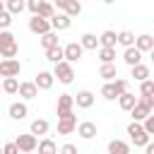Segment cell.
<instances>
[{
  "instance_id": "25",
  "label": "cell",
  "mask_w": 154,
  "mask_h": 154,
  "mask_svg": "<svg viewBox=\"0 0 154 154\" xmlns=\"http://www.w3.org/2000/svg\"><path fill=\"white\" fill-rule=\"evenodd\" d=\"M29 130H31L34 135H48V130H51V125H48V120H43V118H36V120H31V125H29Z\"/></svg>"
},
{
  "instance_id": "15",
  "label": "cell",
  "mask_w": 154,
  "mask_h": 154,
  "mask_svg": "<svg viewBox=\"0 0 154 154\" xmlns=\"http://www.w3.org/2000/svg\"><path fill=\"white\" fill-rule=\"evenodd\" d=\"M75 103H77V108H91L94 106V94L89 89H79L75 94Z\"/></svg>"
},
{
  "instance_id": "17",
  "label": "cell",
  "mask_w": 154,
  "mask_h": 154,
  "mask_svg": "<svg viewBox=\"0 0 154 154\" xmlns=\"http://www.w3.org/2000/svg\"><path fill=\"white\" fill-rule=\"evenodd\" d=\"M77 135H79L82 140H94V137H96V123H91V120L79 123V125H77Z\"/></svg>"
},
{
  "instance_id": "4",
  "label": "cell",
  "mask_w": 154,
  "mask_h": 154,
  "mask_svg": "<svg viewBox=\"0 0 154 154\" xmlns=\"http://www.w3.org/2000/svg\"><path fill=\"white\" fill-rule=\"evenodd\" d=\"M55 79L60 82V84H72L75 82V67H72V63L70 60H60V63H55Z\"/></svg>"
},
{
  "instance_id": "36",
  "label": "cell",
  "mask_w": 154,
  "mask_h": 154,
  "mask_svg": "<svg viewBox=\"0 0 154 154\" xmlns=\"http://www.w3.org/2000/svg\"><path fill=\"white\" fill-rule=\"evenodd\" d=\"M10 24H12V12L7 7H2L0 10V29H10Z\"/></svg>"
},
{
  "instance_id": "18",
  "label": "cell",
  "mask_w": 154,
  "mask_h": 154,
  "mask_svg": "<svg viewBox=\"0 0 154 154\" xmlns=\"http://www.w3.org/2000/svg\"><path fill=\"white\" fill-rule=\"evenodd\" d=\"M130 77H132L135 82H144V79H149V65H144V63L132 65V67H130Z\"/></svg>"
},
{
  "instance_id": "30",
  "label": "cell",
  "mask_w": 154,
  "mask_h": 154,
  "mask_svg": "<svg viewBox=\"0 0 154 154\" xmlns=\"http://www.w3.org/2000/svg\"><path fill=\"white\" fill-rule=\"evenodd\" d=\"M99 41H101V46H116V43H118V34L111 31V29H106V31H101Z\"/></svg>"
},
{
  "instance_id": "8",
  "label": "cell",
  "mask_w": 154,
  "mask_h": 154,
  "mask_svg": "<svg viewBox=\"0 0 154 154\" xmlns=\"http://www.w3.org/2000/svg\"><path fill=\"white\" fill-rule=\"evenodd\" d=\"M22 65L17 58H2L0 60V77H19Z\"/></svg>"
},
{
  "instance_id": "28",
  "label": "cell",
  "mask_w": 154,
  "mask_h": 154,
  "mask_svg": "<svg viewBox=\"0 0 154 154\" xmlns=\"http://www.w3.org/2000/svg\"><path fill=\"white\" fill-rule=\"evenodd\" d=\"M41 46H43V51H48V48H53V46H60V43H58V34H55V29H51L48 34L41 36Z\"/></svg>"
},
{
  "instance_id": "45",
  "label": "cell",
  "mask_w": 154,
  "mask_h": 154,
  "mask_svg": "<svg viewBox=\"0 0 154 154\" xmlns=\"http://www.w3.org/2000/svg\"><path fill=\"white\" fill-rule=\"evenodd\" d=\"M101 2H106V5H113V2H116V0H101Z\"/></svg>"
},
{
  "instance_id": "33",
  "label": "cell",
  "mask_w": 154,
  "mask_h": 154,
  "mask_svg": "<svg viewBox=\"0 0 154 154\" xmlns=\"http://www.w3.org/2000/svg\"><path fill=\"white\" fill-rule=\"evenodd\" d=\"M19 53V43H10V46H0V55L2 58H14Z\"/></svg>"
},
{
  "instance_id": "19",
  "label": "cell",
  "mask_w": 154,
  "mask_h": 154,
  "mask_svg": "<svg viewBox=\"0 0 154 154\" xmlns=\"http://www.w3.org/2000/svg\"><path fill=\"white\" fill-rule=\"evenodd\" d=\"M99 77L106 79V82L116 79V77H118V67H116V63H101V67H99Z\"/></svg>"
},
{
  "instance_id": "9",
  "label": "cell",
  "mask_w": 154,
  "mask_h": 154,
  "mask_svg": "<svg viewBox=\"0 0 154 154\" xmlns=\"http://www.w3.org/2000/svg\"><path fill=\"white\" fill-rule=\"evenodd\" d=\"M82 53H84V46H82V41H70V43H65V60H70V63H77V60L82 58Z\"/></svg>"
},
{
  "instance_id": "29",
  "label": "cell",
  "mask_w": 154,
  "mask_h": 154,
  "mask_svg": "<svg viewBox=\"0 0 154 154\" xmlns=\"http://www.w3.org/2000/svg\"><path fill=\"white\" fill-rule=\"evenodd\" d=\"M135 41H137V36L132 34V31H118V43L123 46V48H128V46H135Z\"/></svg>"
},
{
  "instance_id": "31",
  "label": "cell",
  "mask_w": 154,
  "mask_h": 154,
  "mask_svg": "<svg viewBox=\"0 0 154 154\" xmlns=\"http://www.w3.org/2000/svg\"><path fill=\"white\" fill-rule=\"evenodd\" d=\"M38 152H41V154H55V152H58V144H55L53 140L46 137V140L38 142Z\"/></svg>"
},
{
  "instance_id": "42",
  "label": "cell",
  "mask_w": 154,
  "mask_h": 154,
  "mask_svg": "<svg viewBox=\"0 0 154 154\" xmlns=\"http://www.w3.org/2000/svg\"><path fill=\"white\" fill-rule=\"evenodd\" d=\"M60 152H63V154H75V152H77V147H75V144H63V147H60Z\"/></svg>"
},
{
  "instance_id": "14",
  "label": "cell",
  "mask_w": 154,
  "mask_h": 154,
  "mask_svg": "<svg viewBox=\"0 0 154 154\" xmlns=\"http://www.w3.org/2000/svg\"><path fill=\"white\" fill-rule=\"evenodd\" d=\"M38 91H41V89H38V84H36V82H22V84H19V96H22L24 101L36 99V96H38Z\"/></svg>"
},
{
  "instance_id": "12",
  "label": "cell",
  "mask_w": 154,
  "mask_h": 154,
  "mask_svg": "<svg viewBox=\"0 0 154 154\" xmlns=\"http://www.w3.org/2000/svg\"><path fill=\"white\" fill-rule=\"evenodd\" d=\"M51 22H53V29L55 31H65V29H70V24H72V17L67 14V12H55L53 17H51Z\"/></svg>"
},
{
  "instance_id": "46",
  "label": "cell",
  "mask_w": 154,
  "mask_h": 154,
  "mask_svg": "<svg viewBox=\"0 0 154 154\" xmlns=\"http://www.w3.org/2000/svg\"><path fill=\"white\" fill-rule=\"evenodd\" d=\"M149 58H152V63H154V48H152V51H149Z\"/></svg>"
},
{
  "instance_id": "47",
  "label": "cell",
  "mask_w": 154,
  "mask_h": 154,
  "mask_svg": "<svg viewBox=\"0 0 154 154\" xmlns=\"http://www.w3.org/2000/svg\"><path fill=\"white\" fill-rule=\"evenodd\" d=\"M82 2H84V0H82Z\"/></svg>"
},
{
  "instance_id": "24",
  "label": "cell",
  "mask_w": 154,
  "mask_h": 154,
  "mask_svg": "<svg viewBox=\"0 0 154 154\" xmlns=\"http://www.w3.org/2000/svg\"><path fill=\"white\" fill-rule=\"evenodd\" d=\"M19 79L17 77H2V91L5 94H19Z\"/></svg>"
},
{
  "instance_id": "38",
  "label": "cell",
  "mask_w": 154,
  "mask_h": 154,
  "mask_svg": "<svg viewBox=\"0 0 154 154\" xmlns=\"http://www.w3.org/2000/svg\"><path fill=\"white\" fill-rule=\"evenodd\" d=\"M140 94H152V96H154V79L140 82Z\"/></svg>"
},
{
  "instance_id": "5",
  "label": "cell",
  "mask_w": 154,
  "mask_h": 154,
  "mask_svg": "<svg viewBox=\"0 0 154 154\" xmlns=\"http://www.w3.org/2000/svg\"><path fill=\"white\" fill-rule=\"evenodd\" d=\"M77 130V116L75 111H67L63 116H58V135H72Z\"/></svg>"
},
{
  "instance_id": "20",
  "label": "cell",
  "mask_w": 154,
  "mask_h": 154,
  "mask_svg": "<svg viewBox=\"0 0 154 154\" xmlns=\"http://www.w3.org/2000/svg\"><path fill=\"white\" fill-rule=\"evenodd\" d=\"M137 101H140V96H135V94H130V91H123V94L118 96V106H120L123 111H132Z\"/></svg>"
},
{
  "instance_id": "2",
  "label": "cell",
  "mask_w": 154,
  "mask_h": 154,
  "mask_svg": "<svg viewBox=\"0 0 154 154\" xmlns=\"http://www.w3.org/2000/svg\"><path fill=\"white\" fill-rule=\"evenodd\" d=\"M128 135H130V140H132V144L135 147H147V142H149V132H147V128H144V123L142 120H132L130 125H128Z\"/></svg>"
},
{
  "instance_id": "22",
  "label": "cell",
  "mask_w": 154,
  "mask_h": 154,
  "mask_svg": "<svg viewBox=\"0 0 154 154\" xmlns=\"http://www.w3.org/2000/svg\"><path fill=\"white\" fill-rule=\"evenodd\" d=\"M135 46H137L142 53H149V51L154 48V36H152V34H140L137 41H135Z\"/></svg>"
},
{
  "instance_id": "6",
  "label": "cell",
  "mask_w": 154,
  "mask_h": 154,
  "mask_svg": "<svg viewBox=\"0 0 154 154\" xmlns=\"http://www.w3.org/2000/svg\"><path fill=\"white\" fill-rule=\"evenodd\" d=\"M51 29H53V22H51L48 17L31 14V19H29V31H31V34H38V36H43V34H48Z\"/></svg>"
},
{
  "instance_id": "10",
  "label": "cell",
  "mask_w": 154,
  "mask_h": 154,
  "mask_svg": "<svg viewBox=\"0 0 154 154\" xmlns=\"http://www.w3.org/2000/svg\"><path fill=\"white\" fill-rule=\"evenodd\" d=\"M7 113H10V118H12V120H24V118L29 116V106H26V101H24V99H22V101H14V103H10Z\"/></svg>"
},
{
  "instance_id": "1",
  "label": "cell",
  "mask_w": 154,
  "mask_h": 154,
  "mask_svg": "<svg viewBox=\"0 0 154 154\" xmlns=\"http://www.w3.org/2000/svg\"><path fill=\"white\" fill-rule=\"evenodd\" d=\"M123 91H128V79H123V77H116V79H111L101 87V96L106 101H116Z\"/></svg>"
},
{
  "instance_id": "13",
  "label": "cell",
  "mask_w": 154,
  "mask_h": 154,
  "mask_svg": "<svg viewBox=\"0 0 154 154\" xmlns=\"http://www.w3.org/2000/svg\"><path fill=\"white\" fill-rule=\"evenodd\" d=\"M77 103H75V94H60L58 96V106H55V113L58 116H63V113H67V111H72Z\"/></svg>"
},
{
  "instance_id": "39",
  "label": "cell",
  "mask_w": 154,
  "mask_h": 154,
  "mask_svg": "<svg viewBox=\"0 0 154 154\" xmlns=\"http://www.w3.org/2000/svg\"><path fill=\"white\" fill-rule=\"evenodd\" d=\"M41 5H43V0H26V10H29L31 14H38Z\"/></svg>"
},
{
  "instance_id": "43",
  "label": "cell",
  "mask_w": 154,
  "mask_h": 154,
  "mask_svg": "<svg viewBox=\"0 0 154 154\" xmlns=\"http://www.w3.org/2000/svg\"><path fill=\"white\" fill-rule=\"evenodd\" d=\"M53 2H55V7H58V10H63V12H65V10H67V5H70V0H53Z\"/></svg>"
},
{
  "instance_id": "26",
  "label": "cell",
  "mask_w": 154,
  "mask_h": 154,
  "mask_svg": "<svg viewBox=\"0 0 154 154\" xmlns=\"http://www.w3.org/2000/svg\"><path fill=\"white\" fill-rule=\"evenodd\" d=\"M130 152V144L123 142V140H111L108 142V154H128Z\"/></svg>"
},
{
  "instance_id": "32",
  "label": "cell",
  "mask_w": 154,
  "mask_h": 154,
  "mask_svg": "<svg viewBox=\"0 0 154 154\" xmlns=\"http://www.w3.org/2000/svg\"><path fill=\"white\" fill-rule=\"evenodd\" d=\"M5 7L12 14H19L22 10H26V0H5Z\"/></svg>"
},
{
  "instance_id": "27",
  "label": "cell",
  "mask_w": 154,
  "mask_h": 154,
  "mask_svg": "<svg viewBox=\"0 0 154 154\" xmlns=\"http://www.w3.org/2000/svg\"><path fill=\"white\" fill-rule=\"evenodd\" d=\"M99 60L101 63H116V46H101L99 48Z\"/></svg>"
},
{
  "instance_id": "16",
  "label": "cell",
  "mask_w": 154,
  "mask_h": 154,
  "mask_svg": "<svg viewBox=\"0 0 154 154\" xmlns=\"http://www.w3.org/2000/svg\"><path fill=\"white\" fill-rule=\"evenodd\" d=\"M123 60H125V65H137V63H142V51L137 48V46H128L125 48V53H123Z\"/></svg>"
},
{
  "instance_id": "21",
  "label": "cell",
  "mask_w": 154,
  "mask_h": 154,
  "mask_svg": "<svg viewBox=\"0 0 154 154\" xmlns=\"http://www.w3.org/2000/svg\"><path fill=\"white\" fill-rule=\"evenodd\" d=\"M82 46H84V51H96V48H101V41H99V36L96 34H91V31H87V34H82Z\"/></svg>"
},
{
  "instance_id": "7",
  "label": "cell",
  "mask_w": 154,
  "mask_h": 154,
  "mask_svg": "<svg viewBox=\"0 0 154 154\" xmlns=\"http://www.w3.org/2000/svg\"><path fill=\"white\" fill-rule=\"evenodd\" d=\"M36 137H38V135H34V132L29 130L26 135H19L14 142L19 144V152H22V154H31V152L38 149V140H36Z\"/></svg>"
},
{
  "instance_id": "40",
  "label": "cell",
  "mask_w": 154,
  "mask_h": 154,
  "mask_svg": "<svg viewBox=\"0 0 154 154\" xmlns=\"http://www.w3.org/2000/svg\"><path fill=\"white\" fill-rule=\"evenodd\" d=\"M142 123H144L147 132H149V135H154V111H152V113H149V116H147V118H144Z\"/></svg>"
},
{
  "instance_id": "23",
  "label": "cell",
  "mask_w": 154,
  "mask_h": 154,
  "mask_svg": "<svg viewBox=\"0 0 154 154\" xmlns=\"http://www.w3.org/2000/svg\"><path fill=\"white\" fill-rule=\"evenodd\" d=\"M46 60H51L53 65L60 63V60H65V46H53V48H48V51H46Z\"/></svg>"
},
{
  "instance_id": "11",
  "label": "cell",
  "mask_w": 154,
  "mask_h": 154,
  "mask_svg": "<svg viewBox=\"0 0 154 154\" xmlns=\"http://www.w3.org/2000/svg\"><path fill=\"white\" fill-rule=\"evenodd\" d=\"M34 82L38 84V89L41 91H48L53 84H55V72H48V70H41L36 77H34Z\"/></svg>"
},
{
  "instance_id": "3",
  "label": "cell",
  "mask_w": 154,
  "mask_h": 154,
  "mask_svg": "<svg viewBox=\"0 0 154 154\" xmlns=\"http://www.w3.org/2000/svg\"><path fill=\"white\" fill-rule=\"evenodd\" d=\"M154 108V96L152 94H140V101L135 103V108L130 111L132 113V120H144Z\"/></svg>"
},
{
  "instance_id": "44",
  "label": "cell",
  "mask_w": 154,
  "mask_h": 154,
  "mask_svg": "<svg viewBox=\"0 0 154 154\" xmlns=\"http://www.w3.org/2000/svg\"><path fill=\"white\" fill-rule=\"evenodd\" d=\"M144 152H147V154H154V142H147V147H144Z\"/></svg>"
},
{
  "instance_id": "35",
  "label": "cell",
  "mask_w": 154,
  "mask_h": 154,
  "mask_svg": "<svg viewBox=\"0 0 154 154\" xmlns=\"http://www.w3.org/2000/svg\"><path fill=\"white\" fill-rule=\"evenodd\" d=\"M38 14L51 19V17L55 14V2H48V0H43V5H41V10H38Z\"/></svg>"
},
{
  "instance_id": "41",
  "label": "cell",
  "mask_w": 154,
  "mask_h": 154,
  "mask_svg": "<svg viewBox=\"0 0 154 154\" xmlns=\"http://www.w3.org/2000/svg\"><path fill=\"white\" fill-rule=\"evenodd\" d=\"M2 152H5V154H19V144H17V142H7Z\"/></svg>"
},
{
  "instance_id": "34",
  "label": "cell",
  "mask_w": 154,
  "mask_h": 154,
  "mask_svg": "<svg viewBox=\"0 0 154 154\" xmlns=\"http://www.w3.org/2000/svg\"><path fill=\"white\" fill-rule=\"evenodd\" d=\"M70 17H79L82 14V0H70V5H67V10H65Z\"/></svg>"
},
{
  "instance_id": "37",
  "label": "cell",
  "mask_w": 154,
  "mask_h": 154,
  "mask_svg": "<svg viewBox=\"0 0 154 154\" xmlns=\"http://www.w3.org/2000/svg\"><path fill=\"white\" fill-rule=\"evenodd\" d=\"M10 43H17V38H14V34L10 29H2L0 31V46H10Z\"/></svg>"
}]
</instances>
